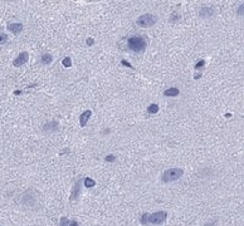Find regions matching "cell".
<instances>
[{"label": "cell", "mask_w": 244, "mask_h": 226, "mask_svg": "<svg viewBox=\"0 0 244 226\" xmlns=\"http://www.w3.org/2000/svg\"><path fill=\"white\" fill-rule=\"evenodd\" d=\"M167 217L166 211H156L154 213H149L147 216V225H161Z\"/></svg>", "instance_id": "4"}, {"label": "cell", "mask_w": 244, "mask_h": 226, "mask_svg": "<svg viewBox=\"0 0 244 226\" xmlns=\"http://www.w3.org/2000/svg\"><path fill=\"white\" fill-rule=\"evenodd\" d=\"M59 128V123L57 121H51V122H47V123L43 126V131L45 132H54V131H58Z\"/></svg>", "instance_id": "9"}, {"label": "cell", "mask_w": 244, "mask_h": 226, "mask_svg": "<svg viewBox=\"0 0 244 226\" xmlns=\"http://www.w3.org/2000/svg\"><path fill=\"white\" fill-rule=\"evenodd\" d=\"M127 47L133 53H144L147 47V41L142 36H132L127 39Z\"/></svg>", "instance_id": "1"}, {"label": "cell", "mask_w": 244, "mask_h": 226, "mask_svg": "<svg viewBox=\"0 0 244 226\" xmlns=\"http://www.w3.org/2000/svg\"><path fill=\"white\" fill-rule=\"evenodd\" d=\"M28 60H29V53H28V52H22L19 56H18V57L14 59L13 65L16 67V68H19V67H22V65L25 64Z\"/></svg>", "instance_id": "5"}, {"label": "cell", "mask_w": 244, "mask_h": 226, "mask_svg": "<svg viewBox=\"0 0 244 226\" xmlns=\"http://www.w3.org/2000/svg\"><path fill=\"white\" fill-rule=\"evenodd\" d=\"M158 109H160V107H158L156 103H151V104L147 107V112L150 114H156L158 112Z\"/></svg>", "instance_id": "13"}, {"label": "cell", "mask_w": 244, "mask_h": 226, "mask_svg": "<svg viewBox=\"0 0 244 226\" xmlns=\"http://www.w3.org/2000/svg\"><path fill=\"white\" fill-rule=\"evenodd\" d=\"M62 64H63V65L65 67V68H69V67L72 65V60H71V57H65V58L63 59Z\"/></svg>", "instance_id": "16"}, {"label": "cell", "mask_w": 244, "mask_h": 226, "mask_svg": "<svg viewBox=\"0 0 244 226\" xmlns=\"http://www.w3.org/2000/svg\"><path fill=\"white\" fill-rule=\"evenodd\" d=\"M116 160V156L115 155H108L107 157H106V161L107 162H112V161H115Z\"/></svg>", "instance_id": "22"}, {"label": "cell", "mask_w": 244, "mask_h": 226, "mask_svg": "<svg viewBox=\"0 0 244 226\" xmlns=\"http://www.w3.org/2000/svg\"><path fill=\"white\" fill-rule=\"evenodd\" d=\"M52 62H53V57L51 56V54H48V53L42 54V57H40V63L43 64V65H48V64H51Z\"/></svg>", "instance_id": "12"}, {"label": "cell", "mask_w": 244, "mask_h": 226, "mask_svg": "<svg viewBox=\"0 0 244 226\" xmlns=\"http://www.w3.org/2000/svg\"><path fill=\"white\" fill-rule=\"evenodd\" d=\"M180 18H181V16H180V15H179L178 13H174V14H173L171 16H170L169 21H170V23H173V24H175V23H178V21H179V19H180Z\"/></svg>", "instance_id": "15"}, {"label": "cell", "mask_w": 244, "mask_h": 226, "mask_svg": "<svg viewBox=\"0 0 244 226\" xmlns=\"http://www.w3.org/2000/svg\"><path fill=\"white\" fill-rule=\"evenodd\" d=\"M182 175H184V170L182 168H178V167L169 168L161 175V181L165 182V184H170V182L178 181Z\"/></svg>", "instance_id": "2"}, {"label": "cell", "mask_w": 244, "mask_h": 226, "mask_svg": "<svg viewBox=\"0 0 244 226\" xmlns=\"http://www.w3.org/2000/svg\"><path fill=\"white\" fill-rule=\"evenodd\" d=\"M68 226H79V225H78V222H77V221H71Z\"/></svg>", "instance_id": "24"}, {"label": "cell", "mask_w": 244, "mask_h": 226, "mask_svg": "<svg viewBox=\"0 0 244 226\" xmlns=\"http://www.w3.org/2000/svg\"><path fill=\"white\" fill-rule=\"evenodd\" d=\"M121 64H123L125 67H127V68H131V69H135V68H133V67L131 65V63H129V62H127V60H126V59H122V60H121Z\"/></svg>", "instance_id": "20"}, {"label": "cell", "mask_w": 244, "mask_h": 226, "mask_svg": "<svg viewBox=\"0 0 244 226\" xmlns=\"http://www.w3.org/2000/svg\"><path fill=\"white\" fill-rule=\"evenodd\" d=\"M243 9H244V5H239V8H238V11H237V15L238 16H243Z\"/></svg>", "instance_id": "21"}, {"label": "cell", "mask_w": 244, "mask_h": 226, "mask_svg": "<svg viewBox=\"0 0 244 226\" xmlns=\"http://www.w3.org/2000/svg\"><path fill=\"white\" fill-rule=\"evenodd\" d=\"M84 186L91 188V187H93L96 186V181L92 180V179H89V177H87V179H84Z\"/></svg>", "instance_id": "14"}, {"label": "cell", "mask_w": 244, "mask_h": 226, "mask_svg": "<svg viewBox=\"0 0 244 226\" xmlns=\"http://www.w3.org/2000/svg\"><path fill=\"white\" fill-rule=\"evenodd\" d=\"M69 220L68 219H67V217H62V219H60V222H59V225L60 226H68L69 225Z\"/></svg>", "instance_id": "18"}, {"label": "cell", "mask_w": 244, "mask_h": 226, "mask_svg": "<svg viewBox=\"0 0 244 226\" xmlns=\"http://www.w3.org/2000/svg\"><path fill=\"white\" fill-rule=\"evenodd\" d=\"M91 116H92V111H84L83 113H81V116H79V124H81V127H86L87 126V122L88 119L91 118Z\"/></svg>", "instance_id": "10"}, {"label": "cell", "mask_w": 244, "mask_h": 226, "mask_svg": "<svg viewBox=\"0 0 244 226\" xmlns=\"http://www.w3.org/2000/svg\"><path fill=\"white\" fill-rule=\"evenodd\" d=\"M81 185H82V181L81 180H77V182L74 184V186H73V190L71 192V197L69 200L73 201V200H76L79 195H81Z\"/></svg>", "instance_id": "6"}, {"label": "cell", "mask_w": 244, "mask_h": 226, "mask_svg": "<svg viewBox=\"0 0 244 226\" xmlns=\"http://www.w3.org/2000/svg\"><path fill=\"white\" fill-rule=\"evenodd\" d=\"M8 41V35L5 33H0V44H5Z\"/></svg>", "instance_id": "17"}, {"label": "cell", "mask_w": 244, "mask_h": 226, "mask_svg": "<svg viewBox=\"0 0 244 226\" xmlns=\"http://www.w3.org/2000/svg\"><path fill=\"white\" fill-rule=\"evenodd\" d=\"M156 21H157V16L154 14H144V15H140L136 19V24L141 28L154 27L156 24Z\"/></svg>", "instance_id": "3"}, {"label": "cell", "mask_w": 244, "mask_h": 226, "mask_svg": "<svg viewBox=\"0 0 244 226\" xmlns=\"http://www.w3.org/2000/svg\"><path fill=\"white\" fill-rule=\"evenodd\" d=\"M86 43H87V45L91 47V45L94 44V39H93V38H87V39H86Z\"/></svg>", "instance_id": "23"}, {"label": "cell", "mask_w": 244, "mask_h": 226, "mask_svg": "<svg viewBox=\"0 0 244 226\" xmlns=\"http://www.w3.org/2000/svg\"><path fill=\"white\" fill-rule=\"evenodd\" d=\"M8 30L10 33H13V34H19L22 33V30H23V24L22 23H9L8 24Z\"/></svg>", "instance_id": "8"}, {"label": "cell", "mask_w": 244, "mask_h": 226, "mask_svg": "<svg viewBox=\"0 0 244 226\" xmlns=\"http://www.w3.org/2000/svg\"><path fill=\"white\" fill-rule=\"evenodd\" d=\"M205 65V60H199V62L196 63V65H195V69H200V68H203V67Z\"/></svg>", "instance_id": "19"}, {"label": "cell", "mask_w": 244, "mask_h": 226, "mask_svg": "<svg viewBox=\"0 0 244 226\" xmlns=\"http://www.w3.org/2000/svg\"><path fill=\"white\" fill-rule=\"evenodd\" d=\"M214 13H215L214 8H211V7H203L199 10V16L200 18H210V16L214 15Z\"/></svg>", "instance_id": "7"}, {"label": "cell", "mask_w": 244, "mask_h": 226, "mask_svg": "<svg viewBox=\"0 0 244 226\" xmlns=\"http://www.w3.org/2000/svg\"><path fill=\"white\" fill-rule=\"evenodd\" d=\"M179 94H180V90L178 88H175V87L167 88V89L164 90V93H162L164 97H178Z\"/></svg>", "instance_id": "11"}]
</instances>
